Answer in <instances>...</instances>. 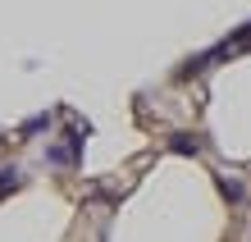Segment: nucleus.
<instances>
[{
    "mask_svg": "<svg viewBox=\"0 0 251 242\" xmlns=\"http://www.w3.org/2000/svg\"><path fill=\"white\" fill-rule=\"evenodd\" d=\"M215 188H219V196H224L228 206H242L247 201V183L233 178V174H215Z\"/></svg>",
    "mask_w": 251,
    "mask_h": 242,
    "instance_id": "1",
    "label": "nucleus"
},
{
    "mask_svg": "<svg viewBox=\"0 0 251 242\" xmlns=\"http://www.w3.org/2000/svg\"><path fill=\"white\" fill-rule=\"evenodd\" d=\"M201 137H197V133H174V137H169V151H178V156H192V160H197L201 156Z\"/></svg>",
    "mask_w": 251,
    "mask_h": 242,
    "instance_id": "2",
    "label": "nucleus"
},
{
    "mask_svg": "<svg viewBox=\"0 0 251 242\" xmlns=\"http://www.w3.org/2000/svg\"><path fill=\"white\" fill-rule=\"evenodd\" d=\"M19 183H23L19 164H0V192H9V188H19Z\"/></svg>",
    "mask_w": 251,
    "mask_h": 242,
    "instance_id": "3",
    "label": "nucleus"
},
{
    "mask_svg": "<svg viewBox=\"0 0 251 242\" xmlns=\"http://www.w3.org/2000/svg\"><path fill=\"white\" fill-rule=\"evenodd\" d=\"M46 160L55 164V169H64V164H73V160H69V146H55V142L46 146Z\"/></svg>",
    "mask_w": 251,
    "mask_h": 242,
    "instance_id": "4",
    "label": "nucleus"
},
{
    "mask_svg": "<svg viewBox=\"0 0 251 242\" xmlns=\"http://www.w3.org/2000/svg\"><path fill=\"white\" fill-rule=\"evenodd\" d=\"M46 128H50V114H32V119L23 124V137H32V133H46Z\"/></svg>",
    "mask_w": 251,
    "mask_h": 242,
    "instance_id": "5",
    "label": "nucleus"
}]
</instances>
